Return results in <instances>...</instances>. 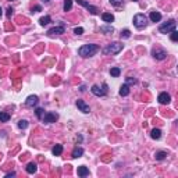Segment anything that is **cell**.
<instances>
[{"label":"cell","mask_w":178,"mask_h":178,"mask_svg":"<svg viewBox=\"0 0 178 178\" xmlns=\"http://www.w3.org/2000/svg\"><path fill=\"white\" fill-rule=\"evenodd\" d=\"M40 10H42V7H40V6H35V7H32V11H34V13H39Z\"/></svg>","instance_id":"cell-34"},{"label":"cell","mask_w":178,"mask_h":178,"mask_svg":"<svg viewBox=\"0 0 178 178\" xmlns=\"http://www.w3.org/2000/svg\"><path fill=\"white\" fill-rule=\"evenodd\" d=\"M102 18H103V21L107 22V24H110V22L114 21V16L110 14V13H103L102 14Z\"/></svg>","instance_id":"cell-15"},{"label":"cell","mask_w":178,"mask_h":178,"mask_svg":"<svg viewBox=\"0 0 178 178\" xmlns=\"http://www.w3.org/2000/svg\"><path fill=\"white\" fill-rule=\"evenodd\" d=\"M132 2H138V0H132Z\"/></svg>","instance_id":"cell-39"},{"label":"cell","mask_w":178,"mask_h":178,"mask_svg":"<svg viewBox=\"0 0 178 178\" xmlns=\"http://www.w3.org/2000/svg\"><path fill=\"white\" fill-rule=\"evenodd\" d=\"M77 3H78V4H81V6H84L85 8H87V10L89 11V13L91 14H93V16H96V14H99V8L96 7V6H92V4H89L88 2H85V0H77Z\"/></svg>","instance_id":"cell-6"},{"label":"cell","mask_w":178,"mask_h":178,"mask_svg":"<svg viewBox=\"0 0 178 178\" xmlns=\"http://www.w3.org/2000/svg\"><path fill=\"white\" fill-rule=\"evenodd\" d=\"M157 100H159L160 105H168V103L171 102V96L167 92H162V93L159 95V97H157Z\"/></svg>","instance_id":"cell-10"},{"label":"cell","mask_w":178,"mask_h":178,"mask_svg":"<svg viewBox=\"0 0 178 178\" xmlns=\"http://www.w3.org/2000/svg\"><path fill=\"white\" fill-rule=\"evenodd\" d=\"M26 173L28 174H34V173H36V170H38V167H36V164L35 163H29L28 166H26Z\"/></svg>","instance_id":"cell-16"},{"label":"cell","mask_w":178,"mask_h":178,"mask_svg":"<svg viewBox=\"0 0 178 178\" xmlns=\"http://www.w3.org/2000/svg\"><path fill=\"white\" fill-rule=\"evenodd\" d=\"M35 114H36V117L39 118V120H42L43 115H44V110L43 109H40V107H38L36 110H35Z\"/></svg>","instance_id":"cell-27"},{"label":"cell","mask_w":178,"mask_h":178,"mask_svg":"<svg viewBox=\"0 0 178 178\" xmlns=\"http://www.w3.org/2000/svg\"><path fill=\"white\" fill-rule=\"evenodd\" d=\"M52 153L54 156H60L61 153H63V146H61V145H56V146L52 149Z\"/></svg>","instance_id":"cell-18"},{"label":"cell","mask_w":178,"mask_h":178,"mask_svg":"<svg viewBox=\"0 0 178 178\" xmlns=\"http://www.w3.org/2000/svg\"><path fill=\"white\" fill-rule=\"evenodd\" d=\"M2 14H3V10H2V7H0V17H2Z\"/></svg>","instance_id":"cell-38"},{"label":"cell","mask_w":178,"mask_h":178,"mask_svg":"<svg viewBox=\"0 0 178 178\" xmlns=\"http://www.w3.org/2000/svg\"><path fill=\"white\" fill-rule=\"evenodd\" d=\"M38 102H39V97H38L36 95H31V96L26 97L25 106H28V107H34V106L38 105Z\"/></svg>","instance_id":"cell-11"},{"label":"cell","mask_w":178,"mask_h":178,"mask_svg":"<svg viewBox=\"0 0 178 178\" xmlns=\"http://www.w3.org/2000/svg\"><path fill=\"white\" fill-rule=\"evenodd\" d=\"M124 44L120 43V42H113L110 44H107V46L103 49V53L105 54H118V53L123 50Z\"/></svg>","instance_id":"cell-2"},{"label":"cell","mask_w":178,"mask_h":178,"mask_svg":"<svg viewBox=\"0 0 178 178\" xmlns=\"http://www.w3.org/2000/svg\"><path fill=\"white\" fill-rule=\"evenodd\" d=\"M26 127H28V121L26 120H20L18 121V128L20 129H25Z\"/></svg>","instance_id":"cell-28"},{"label":"cell","mask_w":178,"mask_h":178,"mask_svg":"<svg viewBox=\"0 0 178 178\" xmlns=\"http://www.w3.org/2000/svg\"><path fill=\"white\" fill-rule=\"evenodd\" d=\"M100 32H103V34L109 35V34H113V32H114V28H113L111 25H110V26L103 25V26H100Z\"/></svg>","instance_id":"cell-19"},{"label":"cell","mask_w":178,"mask_h":178,"mask_svg":"<svg viewBox=\"0 0 178 178\" xmlns=\"http://www.w3.org/2000/svg\"><path fill=\"white\" fill-rule=\"evenodd\" d=\"M8 120H10V114L4 113V111H0V121H2V123H7Z\"/></svg>","instance_id":"cell-23"},{"label":"cell","mask_w":178,"mask_h":178,"mask_svg":"<svg viewBox=\"0 0 178 178\" xmlns=\"http://www.w3.org/2000/svg\"><path fill=\"white\" fill-rule=\"evenodd\" d=\"M134 25L136 26L138 29H142L148 25V18L145 14H136L134 16Z\"/></svg>","instance_id":"cell-4"},{"label":"cell","mask_w":178,"mask_h":178,"mask_svg":"<svg viewBox=\"0 0 178 178\" xmlns=\"http://www.w3.org/2000/svg\"><path fill=\"white\" fill-rule=\"evenodd\" d=\"M78 176L79 177H87L89 176V170L85 166H81V167H78Z\"/></svg>","instance_id":"cell-17"},{"label":"cell","mask_w":178,"mask_h":178,"mask_svg":"<svg viewBox=\"0 0 178 178\" xmlns=\"http://www.w3.org/2000/svg\"><path fill=\"white\" fill-rule=\"evenodd\" d=\"M167 157V152H164V150H160V152H156L155 153V159L156 160H163Z\"/></svg>","instance_id":"cell-20"},{"label":"cell","mask_w":178,"mask_h":178,"mask_svg":"<svg viewBox=\"0 0 178 178\" xmlns=\"http://www.w3.org/2000/svg\"><path fill=\"white\" fill-rule=\"evenodd\" d=\"M74 32H75L77 35H81V34H84V28H81V26H77V28L74 29Z\"/></svg>","instance_id":"cell-33"},{"label":"cell","mask_w":178,"mask_h":178,"mask_svg":"<svg viewBox=\"0 0 178 178\" xmlns=\"http://www.w3.org/2000/svg\"><path fill=\"white\" fill-rule=\"evenodd\" d=\"M100 50V47L97 44H93V43H89V44H84L78 49V54L81 57H92L95 56L97 52Z\"/></svg>","instance_id":"cell-1"},{"label":"cell","mask_w":178,"mask_h":178,"mask_svg":"<svg viewBox=\"0 0 178 178\" xmlns=\"http://www.w3.org/2000/svg\"><path fill=\"white\" fill-rule=\"evenodd\" d=\"M150 20H152L153 22H159L160 20H162V14L159 13V11H150Z\"/></svg>","instance_id":"cell-14"},{"label":"cell","mask_w":178,"mask_h":178,"mask_svg":"<svg viewBox=\"0 0 178 178\" xmlns=\"http://www.w3.org/2000/svg\"><path fill=\"white\" fill-rule=\"evenodd\" d=\"M150 136H152V139H160V138H162V131L155 128L152 132H150Z\"/></svg>","instance_id":"cell-21"},{"label":"cell","mask_w":178,"mask_h":178,"mask_svg":"<svg viewBox=\"0 0 178 178\" xmlns=\"http://www.w3.org/2000/svg\"><path fill=\"white\" fill-rule=\"evenodd\" d=\"M91 91L95 96H105V95L107 93V84H103L102 88H100L99 85H93V87L91 88Z\"/></svg>","instance_id":"cell-5"},{"label":"cell","mask_w":178,"mask_h":178,"mask_svg":"<svg viewBox=\"0 0 178 178\" xmlns=\"http://www.w3.org/2000/svg\"><path fill=\"white\" fill-rule=\"evenodd\" d=\"M176 26H177L176 20H170V21L162 24L159 26V31H160V34H170L171 31H176Z\"/></svg>","instance_id":"cell-3"},{"label":"cell","mask_w":178,"mask_h":178,"mask_svg":"<svg viewBox=\"0 0 178 178\" xmlns=\"http://www.w3.org/2000/svg\"><path fill=\"white\" fill-rule=\"evenodd\" d=\"M57 118H59V114L57 113H44V115H43V118H42V121L44 124H52V123H56L57 121Z\"/></svg>","instance_id":"cell-7"},{"label":"cell","mask_w":178,"mask_h":178,"mask_svg":"<svg viewBox=\"0 0 178 178\" xmlns=\"http://www.w3.org/2000/svg\"><path fill=\"white\" fill-rule=\"evenodd\" d=\"M11 14H13V8L8 7V8H7V16H8V17H11Z\"/></svg>","instance_id":"cell-35"},{"label":"cell","mask_w":178,"mask_h":178,"mask_svg":"<svg viewBox=\"0 0 178 178\" xmlns=\"http://www.w3.org/2000/svg\"><path fill=\"white\" fill-rule=\"evenodd\" d=\"M136 84V79L132 78V77H128L127 78V85H135Z\"/></svg>","instance_id":"cell-32"},{"label":"cell","mask_w":178,"mask_h":178,"mask_svg":"<svg viewBox=\"0 0 178 178\" xmlns=\"http://www.w3.org/2000/svg\"><path fill=\"white\" fill-rule=\"evenodd\" d=\"M131 36V32H129V29H124L123 32H121V38H124V39H127V38Z\"/></svg>","instance_id":"cell-29"},{"label":"cell","mask_w":178,"mask_h":178,"mask_svg":"<svg viewBox=\"0 0 178 178\" xmlns=\"http://www.w3.org/2000/svg\"><path fill=\"white\" fill-rule=\"evenodd\" d=\"M128 93H129V87L127 84L123 85V87L120 88V95H121V96H127Z\"/></svg>","instance_id":"cell-22"},{"label":"cell","mask_w":178,"mask_h":178,"mask_svg":"<svg viewBox=\"0 0 178 178\" xmlns=\"http://www.w3.org/2000/svg\"><path fill=\"white\" fill-rule=\"evenodd\" d=\"M14 176H16V173H14V171H11V173H7V174H6V177H14Z\"/></svg>","instance_id":"cell-36"},{"label":"cell","mask_w":178,"mask_h":178,"mask_svg":"<svg viewBox=\"0 0 178 178\" xmlns=\"http://www.w3.org/2000/svg\"><path fill=\"white\" fill-rule=\"evenodd\" d=\"M40 2H43V3H46V4H47V3H49L50 0H40Z\"/></svg>","instance_id":"cell-37"},{"label":"cell","mask_w":178,"mask_h":178,"mask_svg":"<svg viewBox=\"0 0 178 178\" xmlns=\"http://www.w3.org/2000/svg\"><path fill=\"white\" fill-rule=\"evenodd\" d=\"M152 54H153V57H155L156 60H164V59L167 57V52L163 50V49H153Z\"/></svg>","instance_id":"cell-9"},{"label":"cell","mask_w":178,"mask_h":178,"mask_svg":"<svg viewBox=\"0 0 178 178\" xmlns=\"http://www.w3.org/2000/svg\"><path fill=\"white\" fill-rule=\"evenodd\" d=\"M75 105H77V107H78V109H79V110H81L82 113H85V114H88V113L91 111V109H89V106H88L87 103L84 102V100L78 99V100H77V103H75Z\"/></svg>","instance_id":"cell-12"},{"label":"cell","mask_w":178,"mask_h":178,"mask_svg":"<svg viewBox=\"0 0 178 178\" xmlns=\"http://www.w3.org/2000/svg\"><path fill=\"white\" fill-rule=\"evenodd\" d=\"M82 155H84V149L82 148H79V146H77V148H74V150H73V159H79Z\"/></svg>","instance_id":"cell-13"},{"label":"cell","mask_w":178,"mask_h":178,"mask_svg":"<svg viewBox=\"0 0 178 178\" xmlns=\"http://www.w3.org/2000/svg\"><path fill=\"white\" fill-rule=\"evenodd\" d=\"M110 3L113 6H115V7H118V6H121L124 3V0H110Z\"/></svg>","instance_id":"cell-31"},{"label":"cell","mask_w":178,"mask_h":178,"mask_svg":"<svg viewBox=\"0 0 178 178\" xmlns=\"http://www.w3.org/2000/svg\"><path fill=\"white\" fill-rule=\"evenodd\" d=\"M66 32V28H64V25H59V26H53V28H50L49 31H47V35L49 36H53V35H61Z\"/></svg>","instance_id":"cell-8"},{"label":"cell","mask_w":178,"mask_h":178,"mask_svg":"<svg viewBox=\"0 0 178 178\" xmlns=\"http://www.w3.org/2000/svg\"><path fill=\"white\" fill-rule=\"evenodd\" d=\"M73 8V0H64V11H70Z\"/></svg>","instance_id":"cell-25"},{"label":"cell","mask_w":178,"mask_h":178,"mask_svg":"<svg viewBox=\"0 0 178 178\" xmlns=\"http://www.w3.org/2000/svg\"><path fill=\"white\" fill-rule=\"evenodd\" d=\"M110 74H111V77H118L121 74V70L118 67H113L110 70Z\"/></svg>","instance_id":"cell-26"},{"label":"cell","mask_w":178,"mask_h":178,"mask_svg":"<svg viewBox=\"0 0 178 178\" xmlns=\"http://www.w3.org/2000/svg\"><path fill=\"white\" fill-rule=\"evenodd\" d=\"M171 40H173V42H177L178 40V32L177 31H171Z\"/></svg>","instance_id":"cell-30"},{"label":"cell","mask_w":178,"mask_h":178,"mask_svg":"<svg viewBox=\"0 0 178 178\" xmlns=\"http://www.w3.org/2000/svg\"><path fill=\"white\" fill-rule=\"evenodd\" d=\"M49 22H52V18H50L49 16H44V17H42V18L39 20V24H40V25H42V26L47 25V24H49Z\"/></svg>","instance_id":"cell-24"}]
</instances>
